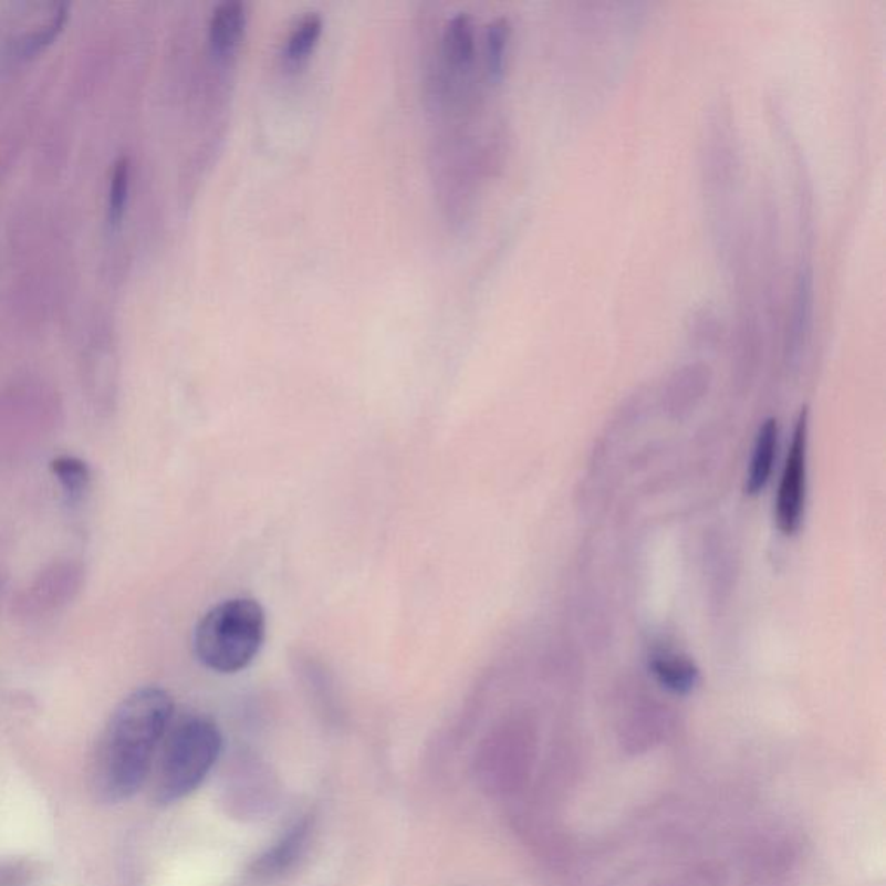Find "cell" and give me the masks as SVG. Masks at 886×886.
<instances>
[{"label":"cell","instance_id":"6da1fadb","mask_svg":"<svg viewBox=\"0 0 886 886\" xmlns=\"http://www.w3.org/2000/svg\"><path fill=\"white\" fill-rule=\"evenodd\" d=\"M171 720L174 700L158 686L136 689L119 701L92 759L96 800L115 805L136 795L149 778Z\"/></svg>","mask_w":886,"mask_h":886},{"label":"cell","instance_id":"7a4b0ae2","mask_svg":"<svg viewBox=\"0 0 886 886\" xmlns=\"http://www.w3.org/2000/svg\"><path fill=\"white\" fill-rule=\"evenodd\" d=\"M159 748L155 800L170 805L191 795L210 774L222 751V734L210 717L187 713L171 720Z\"/></svg>","mask_w":886,"mask_h":886},{"label":"cell","instance_id":"3957f363","mask_svg":"<svg viewBox=\"0 0 886 886\" xmlns=\"http://www.w3.org/2000/svg\"><path fill=\"white\" fill-rule=\"evenodd\" d=\"M265 612L259 601L234 597L205 613L195 630L198 660L213 673H241L265 640Z\"/></svg>","mask_w":886,"mask_h":886},{"label":"cell","instance_id":"277c9868","mask_svg":"<svg viewBox=\"0 0 886 886\" xmlns=\"http://www.w3.org/2000/svg\"><path fill=\"white\" fill-rule=\"evenodd\" d=\"M60 407L37 398L0 400V461L30 458L60 434Z\"/></svg>","mask_w":886,"mask_h":886},{"label":"cell","instance_id":"5b68a950","mask_svg":"<svg viewBox=\"0 0 886 886\" xmlns=\"http://www.w3.org/2000/svg\"><path fill=\"white\" fill-rule=\"evenodd\" d=\"M85 565L79 557L49 561L12 597V615L24 622L42 621L66 608L85 584Z\"/></svg>","mask_w":886,"mask_h":886},{"label":"cell","instance_id":"8992f818","mask_svg":"<svg viewBox=\"0 0 886 886\" xmlns=\"http://www.w3.org/2000/svg\"><path fill=\"white\" fill-rule=\"evenodd\" d=\"M807 441L809 413L807 409H803L796 421L775 502V521L784 535H793L802 525L805 489H807Z\"/></svg>","mask_w":886,"mask_h":886},{"label":"cell","instance_id":"52a82bcc","mask_svg":"<svg viewBox=\"0 0 886 886\" xmlns=\"http://www.w3.org/2000/svg\"><path fill=\"white\" fill-rule=\"evenodd\" d=\"M311 833V819L305 817L299 821L286 831V835L281 836L278 843H274L265 854L254 861L251 875L259 882H274V879L283 878L305 854Z\"/></svg>","mask_w":886,"mask_h":886},{"label":"cell","instance_id":"ba28073f","mask_svg":"<svg viewBox=\"0 0 886 886\" xmlns=\"http://www.w3.org/2000/svg\"><path fill=\"white\" fill-rule=\"evenodd\" d=\"M778 434H780V428H778L775 419H768L760 426L755 449H753V458H751L750 471H748L747 486H744V490L750 496H757L768 487L772 468H774Z\"/></svg>","mask_w":886,"mask_h":886},{"label":"cell","instance_id":"9c48e42d","mask_svg":"<svg viewBox=\"0 0 886 886\" xmlns=\"http://www.w3.org/2000/svg\"><path fill=\"white\" fill-rule=\"evenodd\" d=\"M812 272L809 267H803L796 279L795 299L791 309L790 322H788V352L795 355L805 345L812 326Z\"/></svg>","mask_w":886,"mask_h":886},{"label":"cell","instance_id":"30bf717a","mask_svg":"<svg viewBox=\"0 0 886 886\" xmlns=\"http://www.w3.org/2000/svg\"><path fill=\"white\" fill-rule=\"evenodd\" d=\"M247 24V11L239 0L217 6L210 20V40L217 52H229L239 44Z\"/></svg>","mask_w":886,"mask_h":886},{"label":"cell","instance_id":"8fae6325","mask_svg":"<svg viewBox=\"0 0 886 886\" xmlns=\"http://www.w3.org/2000/svg\"><path fill=\"white\" fill-rule=\"evenodd\" d=\"M49 468L63 492L64 501L72 505L84 501L92 483L91 466L84 459L70 456V454H61L52 459Z\"/></svg>","mask_w":886,"mask_h":886},{"label":"cell","instance_id":"7c38bea8","mask_svg":"<svg viewBox=\"0 0 886 886\" xmlns=\"http://www.w3.org/2000/svg\"><path fill=\"white\" fill-rule=\"evenodd\" d=\"M653 674L665 688L676 692H688L700 680V673L686 656L676 653H656L652 658Z\"/></svg>","mask_w":886,"mask_h":886},{"label":"cell","instance_id":"4fadbf2b","mask_svg":"<svg viewBox=\"0 0 886 886\" xmlns=\"http://www.w3.org/2000/svg\"><path fill=\"white\" fill-rule=\"evenodd\" d=\"M444 49H446L447 60L456 66L468 64L473 58V23L466 12H459L447 23L446 33H444Z\"/></svg>","mask_w":886,"mask_h":886},{"label":"cell","instance_id":"5bb4252c","mask_svg":"<svg viewBox=\"0 0 886 886\" xmlns=\"http://www.w3.org/2000/svg\"><path fill=\"white\" fill-rule=\"evenodd\" d=\"M128 186H131V158L122 155L113 165L110 198H107V219L118 223L124 217L127 205Z\"/></svg>","mask_w":886,"mask_h":886},{"label":"cell","instance_id":"9a60e30c","mask_svg":"<svg viewBox=\"0 0 886 886\" xmlns=\"http://www.w3.org/2000/svg\"><path fill=\"white\" fill-rule=\"evenodd\" d=\"M509 21L505 18H497L489 24L487 30V63H489L490 75L501 79L504 73L505 54H508Z\"/></svg>","mask_w":886,"mask_h":886},{"label":"cell","instance_id":"2e32d148","mask_svg":"<svg viewBox=\"0 0 886 886\" xmlns=\"http://www.w3.org/2000/svg\"><path fill=\"white\" fill-rule=\"evenodd\" d=\"M321 30L322 18L319 17L317 12H309V14L302 18V21L294 27L290 39H288V58H291V60H300V58L305 56L306 52L311 51L315 42H317Z\"/></svg>","mask_w":886,"mask_h":886},{"label":"cell","instance_id":"e0dca14e","mask_svg":"<svg viewBox=\"0 0 886 886\" xmlns=\"http://www.w3.org/2000/svg\"><path fill=\"white\" fill-rule=\"evenodd\" d=\"M66 18H69V8H66V6H61V8L56 9V12H54V17L48 21V24L40 27V29L30 33V35L21 42V51H23L24 54H30V52H35L39 51L40 48H44L45 44H49V42L61 32L64 23H66Z\"/></svg>","mask_w":886,"mask_h":886}]
</instances>
